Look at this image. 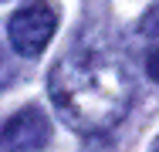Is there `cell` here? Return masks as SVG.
I'll list each match as a JSON object with an SVG mask.
<instances>
[{
	"label": "cell",
	"mask_w": 159,
	"mask_h": 152,
	"mask_svg": "<svg viewBox=\"0 0 159 152\" xmlns=\"http://www.w3.org/2000/svg\"><path fill=\"white\" fill-rule=\"evenodd\" d=\"M48 91L54 108L71 128L85 135H98L115 128L129 115L135 85L119 58L105 51L78 47L54 64L48 78Z\"/></svg>",
	"instance_id": "obj_1"
},
{
	"label": "cell",
	"mask_w": 159,
	"mask_h": 152,
	"mask_svg": "<svg viewBox=\"0 0 159 152\" xmlns=\"http://www.w3.org/2000/svg\"><path fill=\"white\" fill-rule=\"evenodd\" d=\"M54 27H58L54 7H51L48 0H31V3L17 7L14 17H10V27H7L10 47H14L20 58H37V54L51 44Z\"/></svg>",
	"instance_id": "obj_2"
},
{
	"label": "cell",
	"mask_w": 159,
	"mask_h": 152,
	"mask_svg": "<svg viewBox=\"0 0 159 152\" xmlns=\"http://www.w3.org/2000/svg\"><path fill=\"white\" fill-rule=\"evenodd\" d=\"M51 139V122L44 118L41 108H20L17 115L0 125V149L10 152H31V149H44Z\"/></svg>",
	"instance_id": "obj_3"
},
{
	"label": "cell",
	"mask_w": 159,
	"mask_h": 152,
	"mask_svg": "<svg viewBox=\"0 0 159 152\" xmlns=\"http://www.w3.org/2000/svg\"><path fill=\"white\" fill-rule=\"evenodd\" d=\"M139 30H142V34H159V0L149 7V14L139 20Z\"/></svg>",
	"instance_id": "obj_4"
},
{
	"label": "cell",
	"mask_w": 159,
	"mask_h": 152,
	"mask_svg": "<svg viewBox=\"0 0 159 152\" xmlns=\"http://www.w3.org/2000/svg\"><path fill=\"white\" fill-rule=\"evenodd\" d=\"M10 81H14V64H10V61H7V54L0 51V88H7Z\"/></svg>",
	"instance_id": "obj_5"
},
{
	"label": "cell",
	"mask_w": 159,
	"mask_h": 152,
	"mask_svg": "<svg viewBox=\"0 0 159 152\" xmlns=\"http://www.w3.org/2000/svg\"><path fill=\"white\" fill-rule=\"evenodd\" d=\"M146 74H149L152 81H159V44L149 51V58H146Z\"/></svg>",
	"instance_id": "obj_6"
},
{
	"label": "cell",
	"mask_w": 159,
	"mask_h": 152,
	"mask_svg": "<svg viewBox=\"0 0 159 152\" xmlns=\"http://www.w3.org/2000/svg\"><path fill=\"white\" fill-rule=\"evenodd\" d=\"M152 149H159V139H156V145H152Z\"/></svg>",
	"instance_id": "obj_7"
}]
</instances>
